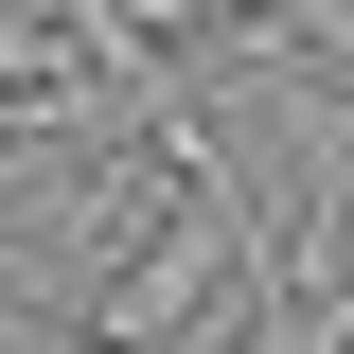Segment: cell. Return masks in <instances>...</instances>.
<instances>
[{
    "instance_id": "6da1fadb",
    "label": "cell",
    "mask_w": 354,
    "mask_h": 354,
    "mask_svg": "<svg viewBox=\"0 0 354 354\" xmlns=\"http://www.w3.org/2000/svg\"><path fill=\"white\" fill-rule=\"evenodd\" d=\"M266 53H283L301 88H337V106H354V0H283V18H266Z\"/></svg>"
}]
</instances>
